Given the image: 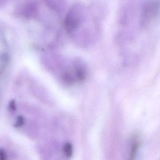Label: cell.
Returning a JSON list of instances; mask_svg holds the SVG:
<instances>
[{"mask_svg":"<svg viewBox=\"0 0 160 160\" xmlns=\"http://www.w3.org/2000/svg\"><path fill=\"white\" fill-rule=\"evenodd\" d=\"M63 152L66 156L70 158L73 155V148L72 144L69 143H66L63 148Z\"/></svg>","mask_w":160,"mask_h":160,"instance_id":"1","label":"cell"},{"mask_svg":"<svg viewBox=\"0 0 160 160\" xmlns=\"http://www.w3.org/2000/svg\"><path fill=\"white\" fill-rule=\"evenodd\" d=\"M76 78L80 80H83L85 79L86 77V73L82 69H77L76 70Z\"/></svg>","mask_w":160,"mask_h":160,"instance_id":"2","label":"cell"},{"mask_svg":"<svg viewBox=\"0 0 160 160\" xmlns=\"http://www.w3.org/2000/svg\"><path fill=\"white\" fill-rule=\"evenodd\" d=\"M25 123V119L23 116H19L16 118V120L14 126L16 128H20Z\"/></svg>","mask_w":160,"mask_h":160,"instance_id":"3","label":"cell"},{"mask_svg":"<svg viewBox=\"0 0 160 160\" xmlns=\"http://www.w3.org/2000/svg\"><path fill=\"white\" fill-rule=\"evenodd\" d=\"M139 146H140V143L138 141L135 142L133 144L132 148V151H131V159H133L134 157L135 156L136 154L137 153L138 148H139Z\"/></svg>","mask_w":160,"mask_h":160,"instance_id":"4","label":"cell"},{"mask_svg":"<svg viewBox=\"0 0 160 160\" xmlns=\"http://www.w3.org/2000/svg\"><path fill=\"white\" fill-rule=\"evenodd\" d=\"M6 153L2 148H0V160H5L6 159Z\"/></svg>","mask_w":160,"mask_h":160,"instance_id":"5","label":"cell"},{"mask_svg":"<svg viewBox=\"0 0 160 160\" xmlns=\"http://www.w3.org/2000/svg\"><path fill=\"white\" fill-rule=\"evenodd\" d=\"M9 107L11 110L12 111L16 110V101L14 100H12L10 101L9 103Z\"/></svg>","mask_w":160,"mask_h":160,"instance_id":"6","label":"cell"}]
</instances>
